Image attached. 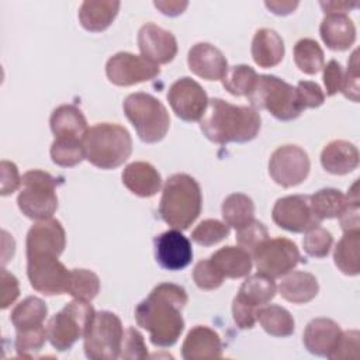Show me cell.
I'll list each match as a JSON object with an SVG mask.
<instances>
[{
	"label": "cell",
	"mask_w": 360,
	"mask_h": 360,
	"mask_svg": "<svg viewBox=\"0 0 360 360\" xmlns=\"http://www.w3.org/2000/svg\"><path fill=\"white\" fill-rule=\"evenodd\" d=\"M49 125L55 138L63 139L83 141L89 129L82 110L72 104H62L56 107L51 114Z\"/></svg>",
	"instance_id": "cell-25"
},
{
	"label": "cell",
	"mask_w": 360,
	"mask_h": 360,
	"mask_svg": "<svg viewBox=\"0 0 360 360\" xmlns=\"http://www.w3.org/2000/svg\"><path fill=\"white\" fill-rule=\"evenodd\" d=\"M257 321L264 332L274 338H287L294 333L292 315L280 305H263L257 309Z\"/></svg>",
	"instance_id": "cell-32"
},
{
	"label": "cell",
	"mask_w": 360,
	"mask_h": 360,
	"mask_svg": "<svg viewBox=\"0 0 360 360\" xmlns=\"http://www.w3.org/2000/svg\"><path fill=\"white\" fill-rule=\"evenodd\" d=\"M120 357L127 360H142L148 357V347L145 345L143 336L136 328L128 326L125 329Z\"/></svg>",
	"instance_id": "cell-45"
},
{
	"label": "cell",
	"mask_w": 360,
	"mask_h": 360,
	"mask_svg": "<svg viewBox=\"0 0 360 360\" xmlns=\"http://www.w3.org/2000/svg\"><path fill=\"white\" fill-rule=\"evenodd\" d=\"M27 257L56 256L65 250L66 233L58 219L48 218L37 221L27 233Z\"/></svg>",
	"instance_id": "cell-17"
},
{
	"label": "cell",
	"mask_w": 360,
	"mask_h": 360,
	"mask_svg": "<svg viewBox=\"0 0 360 360\" xmlns=\"http://www.w3.org/2000/svg\"><path fill=\"white\" fill-rule=\"evenodd\" d=\"M308 153L297 145L277 148L269 160V174L281 187H294L302 183L309 173Z\"/></svg>",
	"instance_id": "cell-12"
},
{
	"label": "cell",
	"mask_w": 360,
	"mask_h": 360,
	"mask_svg": "<svg viewBox=\"0 0 360 360\" xmlns=\"http://www.w3.org/2000/svg\"><path fill=\"white\" fill-rule=\"evenodd\" d=\"M201 205V188L194 177L176 173L166 180L159 202V214L170 228L187 229L198 218Z\"/></svg>",
	"instance_id": "cell-3"
},
{
	"label": "cell",
	"mask_w": 360,
	"mask_h": 360,
	"mask_svg": "<svg viewBox=\"0 0 360 360\" xmlns=\"http://www.w3.org/2000/svg\"><path fill=\"white\" fill-rule=\"evenodd\" d=\"M360 231H347L338 242L333 260L336 267L346 276H357L360 273Z\"/></svg>",
	"instance_id": "cell-31"
},
{
	"label": "cell",
	"mask_w": 360,
	"mask_h": 360,
	"mask_svg": "<svg viewBox=\"0 0 360 360\" xmlns=\"http://www.w3.org/2000/svg\"><path fill=\"white\" fill-rule=\"evenodd\" d=\"M21 184V177L17 166L13 162H1V195L14 193Z\"/></svg>",
	"instance_id": "cell-52"
},
{
	"label": "cell",
	"mask_w": 360,
	"mask_h": 360,
	"mask_svg": "<svg viewBox=\"0 0 360 360\" xmlns=\"http://www.w3.org/2000/svg\"><path fill=\"white\" fill-rule=\"evenodd\" d=\"M271 217L280 228L295 233L307 232L321 224L311 207L309 195L302 194L278 198L273 207Z\"/></svg>",
	"instance_id": "cell-14"
},
{
	"label": "cell",
	"mask_w": 360,
	"mask_h": 360,
	"mask_svg": "<svg viewBox=\"0 0 360 360\" xmlns=\"http://www.w3.org/2000/svg\"><path fill=\"white\" fill-rule=\"evenodd\" d=\"M121 3L117 0H86L79 8V21L90 32L107 30L118 14Z\"/></svg>",
	"instance_id": "cell-26"
},
{
	"label": "cell",
	"mask_w": 360,
	"mask_h": 360,
	"mask_svg": "<svg viewBox=\"0 0 360 360\" xmlns=\"http://www.w3.org/2000/svg\"><path fill=\"white\" fill-rule=\"evenodd\" d=\"M332 243H333L332 233L319 225L307 231L302 239V246L305 253L316 259L328 256L332 248Z\"/></svg>",
	"instance_id": "cell-42"
},
{
	"label": "cell",
	"mask_w": 360,
	"mask_h": 360,
	"mask_svg": "<svg viewBox=\"0 0 360 360\" xmlns=\"http://www.w3.org/2000/svg\"><path fill=\"white\" fill-rule=\"evenodd\" d=\"M153 245L155 259L166 270H183L193 260L191 243L179 229L162 232L153 239Z\"/></svg>",
	"instance_id": "cell-16"
},
{
	"label": "cell",
	"mask_w": 360,
	"mask_h": 360,
	"mask_svg": "<svg viewBox=\"0 0 360 360\" xmlns=\"http://www.w3.org/2000/svg\"><path fill=\"white\" fill-rule=\"evenodd\" d=\"M49 153L55 165L62 167H73L84 159L83 141L55 138Z\"/></svg>",
	"instance_id": "cell-39"
},
{
	"label": "cell",
	"mask_w": 360,
	"mask_h": 360,
	"mask_svg": "<svg viewBox=\"0 0 360 360\" xmlns=\"http://www.w3.org/2000/svg\"><path fill=\"white\" fill-rule=\"evenodd\" d=\"M187 301V292L181 285L162 283L136 305L135 321L149 332L152 345L170 347L179 340L184 329L181 309Z\"/></svg>",
	"instance_id": "cell-1"
},
{
	"label": "cell",
	"mask_w": 360,
	"mask_h": 360,
	"mask_svg": "<svg viewBox=\"0 0 360 360\" xmlns=\"http://www.w3.org/2000/svg\"><path fill=\"white\" fill-rule=\"evenodd\" d=\"M342 335L340 326L329 318H315L305 326L302 342L305 349L321 357H329Z\"/></svg>",
	"instance_id": "cell-20"
},
{
	"label": "cell",
	"mask_w": 360,
	"mask_h": 360,
	"mask_svg": "<svg viewBox=\"0 0 360 360\" xmlns=\"http://www.w3.org/2000/svg\"><path fill=\"white\" fill-rule=\"evenodd\" d=\"M46 339H48V335H46V328L44 325L17 330L15 343H14L17 354L21 357H31L32 354H35L44 347Z\"/></svg>",
	"instance_id": "cell-40"
},
{
	"label": "cell",
	"mask_w": 360,
	"mask_h": 360,
	"mask_svg": "<svg viewBox=\"0 0 360 360\" xmlns=\"http://www.w3.org/2000/svg\"><path fill=\"white\" fill-rule=\"evenodd\" d=\"M232 316L238 328L252 329L257 321V309L235 297L232 301Z\"/></svg>",
	"instance_id": "cell-50"
},
{
	"label": "cell",
	"mask_w": 360,
	"mask_h": 360,
	"mask_svg": "<svg viewBox=\"0 0 360 360\" xmlns=\"http://www.w3.org/2000/svg\"><path fill=\"white\" fill-rule=\"evenodd\" d=\"M138 46L142 56L156 65L172 62L177 53L176 37L153 22H146L139 28Z\"/></svg>",
	"instance_id": "cell-18"
},
{
	"label": "cell",
	"mask_w": 360,
	"mask_h": 360,
	"mask_svg": "<svg viewBox=\"0 0 360 360\" xmlns=\"http://www.w3.org/2000/svg\"><path fill=\"white\" fill-rule=\"evenodd\" d=\"M48 315L46 304L38 297H27L11 311L10 321L15 330L44 325Z\"/></svg>",
	"instance_id": "cell-34"
},
{
	"label": "cell",
	"mask_w": 360,
	"mask_h": 360,
	"mask_svg": "<svg viewBox=\"0 0 360 360\" xmlns=\"http://www.w3.org/2000/svg\"><path fill=\"white\" fill-rule=\"evenodd\" d=\"M264 6L274 14L277 15H285L292 13L297 6L298 1H291V0H270V1H264Z\"/></svg>",
	"instance_id": "cell-54"
},
{
	"label": "cell",
	"mask_w": 360,
	"mask_h": 360,
	"mask_svg": "<svg viewBox=\"0 0 360 360\" xmlns=\"http://www.w3.org/2000/svg\"><path fill=\"white\" fill-rule=\"evenodd\" d=\"M155 7L160 10V13L166 14V15H170V17H174V15H179L181 14L186 7L188 6V1H179V0H156L153 1Z\"/></svg>",
	"instance_id": "cell-53"
},
{
	"label": "cell",
	"mask_w": 360,
	"mask_h": 360,
	"mask_svg": "<svg viewBox=\"0 0 360 360\" xmlns=\"http://www.w3.org/2000/svg\"><path fill=\"white\" fill-rule=\"evenodd\" d=\"M27 276L31 287L45 295L68 294L70 270L56 256L27 257Z\"/></svg>",
	"instance_id": "cell-11"
},
{
	"label": "cell",
	"mask_w": 360,
	"mask_h": 360,
	"mask_svg": "<svg viewBox=\"0 0 360 360\" xmlns=\"http://www.w3.org/2000/svg\"><path fill=\"white\" fill-rule=\"evenodd\" d=\"M321 165L330 174H347L359 166V150L349 141H330L321 152Z\"/></svg>",
	"instance_id": "cell-23"
},
{
	"label": "cell",
	"mask_w": 360,
	"mask_h": 360,
	"mask_svg": "<svg viewBox=\"0 0 360 360\" xmlns=\"http://www.w3.org/2000/svg\"><path fill=\"white\" fill-rule=\"evenodd\" d=\"M248 98L250 107L257 111L267 110L280 121L295 120L302 112L295 87L273 75H259Z\"/></svg>",
	"instance_id": "cell-6"
},
{
	"label": "cell",
	"mask_w": 360,
	"mask_h": 360,
	"mask_svg": "<svg viewBox=\"0 0 360 360\" xmlns=\"http://www.w3.org/2000/svg\"><path fill=\"white\" fill-rule=\"evenodd\" d=\"M222 218L231 228L239 229L255 219V204L250 197L242 193L229 194L222 201Z\"/></svg>",
	"instance_id": "cell-33"
},
{
	"label": "cell",
	"mask_w": 360,
	"mask_h": 360,
	"mask_svg": "<svg viewBox=\"0 0 360 360\" xmlns=\"http://www.w3.org/2000/svg\"><path fill=\"white\" fill-rule=\"evenodd\" d=\"M210 259L225 278H242L252 270V256L240 246H224L214 252Z\"/></svg>",
	"instance_id": "cell-29"
},
{
	"label": "cell",
	"mask_w": 360,
	"mask_h": 360,
	"mask_svg": "<svg viewBox=\"0 0 360 360\" xmlns=\"http://www.w3.org/2000/svg\"><path fill=\"white\" fill-rule=\"evenodd\" d=\"M309 201L315 215L322 221L329 218H339L349 202V197L338 188L328 187L321 188L309 195Z\"/></svg>",
	"instance_id": "cell-35"
},
{
	"label": "cell",
	"mask_w": 360,
	"mask_h": 360,
	"mask_svg": "<svg viewBox=\"0 0 360 360\" xmlns=\"http://www.w3.org/2000/svg\"><path fill=\"white\" fill-rule=\"evenodd\" d=\"M262 118L257 110L248 105H235L222 98L208 100L200 120L202 134L214 143H243L255 139L260 131Z\"/></svg>",
	"instance_id": "cell-2"
},
{
	"label": "cell",
	"mask_w": 360,
	"mask_h": 360,
	"mask_svg": "<svg viewBox=\"0 0 360 360\" xmlns=\"http://www.w3.org/2000/svg\"><path fill=\"white\" fill-rule=\"evenodd\" d=\"M277 292L274 278L257 271L249 276L240 285L236 298L242 302L259 309L260 307L269 304Z\"/></svg>",
	"instance_id": "cell-30"
},
{
	"label": "cell",
	"mask_w": 360,
	"mask_h": 360,
	"mask_svg": "<svg viewBox=\"0 0 360 360\" xmlns=\"http://www.w3.org/2000/svg\"><path fill=\"white\" fill-rule=\"evenodd\" d=\"M236 231H238L236 232L238 245L242 249H245L250 256L264 240L269 239L267 228L264 226V224H262L260 221H256V219H253L252 222H249L248 225H245Z\"/></svg>",
	"instance_id": "cell-43"
},
{
	"label": "cell",
	"mask_w": 360,
	"mask_h": 360,
	"mask_svg": "<svg viewBox=\"0 0 360 360\" xmlns=\"http://www.w3.org/2000/svg\"><path fill=\"white\" fill-rule=\"evenodd\" d=\"M294 62L301 72L315 75L323 68V51L315 39L302 38L294 45Z\"/></svg>",
	"instance_id": "cell-36"
},
{
	"label": "cell",
	"mask_w": 360,
	"mask_h": 360,
	"mask_svg": "<svg viewBox=\"0 0 360 360\" xmlns=\"http://www.w3.org/2000/svg\"><path fill=\"white\" fill-rule=\"evenodd\" d=\"M257 271L277 278L292 271L300 263L297 245L287 238H273L264 240L252 255Z\"/></svg>",
	"instance_id": "cell-10"
},
{
	"label": "cell",
	"mask_w": 360,
	"mask_h": 360,
	"mask_svg": "<svg viewBox=\"0 0 360 360\" xmlns=\"http://www.w3.org/2000/svg\"><path fill=\"white\" fill-rule=\"evenodd\" d=\"M84 159L104 170L121 166L132 152V138L127 128L111 122L90 127L83 138Z\"/></svg>",
	"instance_id": "cell-4"
},
{
	"label": "cell",
	"mask_w": 360,
	"mask_h": 360,
	"mask_svg": "<svg viewBox=\"0 0 360 360\" xmlns=\"http://www.w3.org/2000/svg\"><path fill=\"white\" fill-rule=\"evenodd\" d=\"M18 295H20V288H18L17 277L8 273L6 269H1V301H0L1 309H6L7 307H10L17 300Z\"/></svg>",
	"instance_id": "cell-51"
},
{
	"label": "cell",
	"mask_w": 360,
	"mask_h": 360,
	"mask_svg": "<svg viewBox=\"0 0 360 360\" xmlns=\"http://www.w3.org/2000/svg\"><path fill=\"white\" fill-rule=\"evenodd\" d=\"M318 280L307 271H290L278 284L280 295L292 304H305L316 297Z\"/></svg>",
	"instance_id": "cell-28"
},
{
	"label": "cell",
	"mask_w": 360,
	"mask_h": 360,
	"mask_svg": "<svg viewBox=\"0 0 360 360\" xmlns=\"http://www.w3.org/2000/svg\"><path fill=\"white\" fill-rule=\"evenodd\" d=\"M187 65L194 75L205 80H219L228 69L224 53L208 42H198L190 48Z\"/></svg>",
	"instance_id": "cell-19"
},
{
	"label": "cell",
	"mask_w": 360,
	"mask_h": 360,
	"mask_svg": "<svg viewBox=\"0 0 360 360\" xmlns=\"http://www.w3.org/2000/svg\"><path fill=\"white\" fill-rule=\"evenodd\" d=\"M357 51L352 53L350 60L347 62V70L343 75V84L342 93L346 98L357 103L359 101V60H357Z\"/></svg>",
	"instance_id": "cell-48"
},
{
	"label": "cell",
	"mask_w": 360,
	"mask_h": 360,
	"mask_svg": "<svg viewBox=\"0 0 360 360\" xmlns=\"http://www.w3.org/2000/svg\"><path fill=\"white\" fill-rule=\"evenodd\" d=\"M100 291V278L96 273L86 269L70 270L68 294L73 298L91 301Z\"/></svg>",
	"instance_id": "cell-38"
},
{
	"label": "cell",
	"mask_w": 360,
	"mask_h": 360,
	"mask_svg": "<svg viewBox=\"0 0 360 360\" xmlns=\"http://www.w3.org/2000/svg\"><path fill=\"white\" fill-rule=\"evenodd\" d=\"M127 118L145 143H156L169 131L170 117L166 107L152 94L132 93L122 104Z\"/></svg>",
	"instance_id": "cell-5"
},
{
	"label": "cell",
	"mask_w": 360,
	"mask_h": 360,
	"mask_svg": "<svg viewBox=\"0 0 360 360\" xmlns=\"http://www.w3.org/2000/svg\"><path fill=\"white\" fill-rule=\"evenodd\" d=\"M257 79V73L249 65H235L226 69L222 86L233 96H248Z\"/></svg>",
	"instance_id": "cell-37"
},
{
	"label": "cell",
	"mask_w": 360,
	"mask_h": 360,
	"mask_svg": "<svg viewBox=\"0 0 360 360\" xmlns=\"http://www.w3.org/2000/svg\"><path fill=\"white\" fill-rule=\"evenodd\" d=\"M224 278L225 277L210 257L200 260L193 270V280L195 285L201 290H215L221 287Z\"/></svg>",
	"instance_id": "cell-44"
},
{
	"label": "cell",
	"mask_w": 360,
	"mask_h": 360,
	"mask_svg": "<svg viewBox=\"0 0 360 360\" xmlns=\"http://www.w3.org/2000/svg\"><path fill=\"white\" fill-rule=\"evenodd\" d=\"M231 228L218 219H204L191 232V239L201 246H212L229 235Z\"/></svg>",
	"instance_id": "cell-41"
},
{
	"label": "cell",
	"mask_w": 360,
	"mask_h": 360,
	"mask_svg": "<svg viewBox=\"0 0 360 360\" xmlns=\"http://www.w3.org/2000/svg\"><path fill=\"white\" fill-rule=\"evenodd\" d=\"M124 329L121 319L110 312H96L87 332L84 333L83 349L87 359L115 360L120 357Z\"/></svg>",
	"instance_id": "cell-9"
},
{
	"label": "cell",
	"mask_w": 360,
	"mask_h": 360,
	"mask_svg": "<svg viewBox=\"0 0 360 360\" xmlns=\"http://www.w3.org/2000/svg\"><path fill=\"white\" fill-rule=\"evenodd\" d=\"M252 58L260 68H273L284 58L283 38L271 28H260L252 41Z\"/></svg>",
	"instance_id": "cell-27"
},
{
	"label": "cell",
	"mask_w": 360,
	"mask_h": 360,
	"mask_svg": "<svg viewBox=\"0 0 360 360\" xmlns=\"http://www.w3.org/2000/svg\"><path fill=\"white\" fill-rule=\"evenodd\" d=\"M295 93H297L298 104L302 110L316 108L322 105L325 101V94L319 87V84H316L315 82H309V80L298 82L295 87Z\"/></svg>",
	"instance_id": "cell-47"
},
{
	"label": "cell",
	"mask_w": 360,
	"mask_h": 360,
	"mask_svg": "<svg viewBox=\"0 0 360 360\" xmlns=\"http://www.w3.org/2000/svg\"><path fill=\"white\" fill-rule=\"evenodd\" d=\"M167 101L180 120L193 122L201 120L208 104V96L200 83L184 76L169 87Z\"/></svg>",
	"instance_id": "cell-15"
},
{
	"label": "cell",
	"mask_w": 360,
	"mask_h": 360,
	"mask_svg": "<svg viewBox=\"0 0 360 360\" xmlns=\"http://www.w3.org/2000/svg\"><path fill=\"white\" fill-rule=\"evenodd\" d=\"M322 69H323V83L326 87V96H333L342 90L343 75H345L343 68L338 60L330 59Z\"/></svg>",
	"instance_id": "cell-49"
},
{
	"label": "cell",
	"mask_w": 360,
	"mask_h": 360,
	"mask_svg": "<svg viewBox=\"0 0 360 360\" xmlns=\"http://www.w3.org/2000/svg\"><path fill=\"white\" fill-rule=\"evenodd\" d=\"M159 65L131 52H117L105 63V75L115 86L125 87L148 82L159 76Z\"/></svg>",
	"instance_id": "cell-13"
},
{
	"label": "cell",
	"mask_w": 360,
	"mask_h": 360,
	"mask_svg": "<svg viewBox=\"0 0 360 360\" xmlns=\"http://www.w3.org/2000/svg\"><path fill=\"white\" fill-rule=\"evenodd\" d=\"M122 184L138 197H152L162 187L160 173L148 162H132L125 166Z\"/></svg>",
	"instance_id": "cell-22"
},
{
	"label": "cell",
	"mask_w": 360,
	"mask_h": 360,
	"mask_svg": "<svg viewBox=\"0 0 360 360\" xmlns=\"http://www.w3.org/2000/svg\"><path fill=\"white\" fill-rule=\"evenodd\" d=\"M321 7L323 8L325 14H345L346 11L359 6L357 1L346 3V1H321Z\"/></svg>",
	"instance_id": "cell-55"
},
{
	"label": "cell",
	"mask_w": 360,
	"mask_h": 360,
	"mask_svg": "<svg viewBox=\"0 0 360 360\" xmlns=\"http://www.w3.org/2000/svg\"><path fill=\"white\" fill-rule=\"evenodd\" d=\"M96 311L90 301L75 298L55 314L48 325L46 335L52 347L65 352L69 350L77 339L84 338Z\"/></svg>",
	"instance_id": "cell-8"
},
{
	"label": "cell",
	"mask_w": 360,
	"mask_h": 360,
	"mask_svg": "<svg viewBox=\"0 0 360 360\" xmlns=\"http://www.w3.org/2000/svg\"><path fill=\"white\" fill-rule=\"evenodd\" d=\"M181 356L186 360L219 359L222 356V342L219 335L208 326H194L183 342Z\"/></svg>",
	"instance_id": "cell-21"
},
{
	"label": "cell",
	"mask_w": 360,
	"mask_h": 360,
	"mask_svg": "<svg viewBox=\"0 0 360 360\" xmlns=\"http://www.w3.org/2000/svg\"><path fill=\"white\" fill-rule=\"evenodd\" d=\"M360 347V333L359 330H345L342 332L335 349L328 359H357Z\"/></svg>",
	"instance_id": "cell-46"
},
{
	"label": "cell",
	"mask_w": 360,
	"mask_h": 360,
	"mask_svg": "<svg viewBox=\"0 0 360 360\" xmlns=\"http://www.w3.org/2000/svg\"><path fill=\"white\" fill-rule=\"evenodd\" d=\"M17 204L20 211L31 219L52 218L58 210L55 177L38 169L25 172L21 177Z\"/></svg>",
	"instance_id": "cell-7"
},
{
	"label": "cell",
	"mask_w": 360,
	"mask_h": 360,
	"mask_svg": "<svg viewBox=\"0 0 360 360\" xmlns=\"http://www.w3.org/2000/svg\"><path fill=\"white\" fill-rule=\"evenodd\" d=\"M319 34L332 51H346L356 41V27L346 14H326L319 25Z\"/></svg>",
	"instance_id": "cell-24"
}]
</instances>
